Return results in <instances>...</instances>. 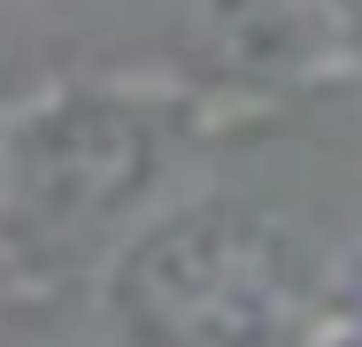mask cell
<instances>
[{
  "mask_svg": "<svg viewBox=\"0 0 362 347\" xmlns=\"http://www.w3.org/2000/svg\"><path fill=\"white\" fill-rule=\"evenodd\" d=\"M209 55L247 85H300L332 69L324 0H201Z\"/></svg>",
  "mask_w": 362,
  "mask_h": 347,
  "instance_id": "3",
  "label": "cell"
},
{
  "mask_svg": "<svg viewBox=\"0 0 362 347\" xmlns=\"http://www.w3.org/2000/svg\"><path fill=\"white\" fill-rule=\"evenodd\" d=\"M201 139V101L154 77L54 85L0 124V224L31 247L146 224L154 193Z\"/></svg>",
  "mask_w": 362,
  "mask_h": 347,
  "instance_id": "2",
  "label": "cell"
},
{
  "mask_svg": "<svg viewBox=\"0 0 362 347\" xmlns=\"http://www.w3.org/2000/svg\"><path fill=\"white\" fill-rule=\"evenodd\" d=\"M324 247L270 201L201 193L124 232L100 309L124 347H293Z\"/></svg>",
  "mask_w": 362,
  "mask_h": 347,
  "instance_id": "1",
  "label": "cell"
},
{
  "mask_svg": "<svg viewBox=\"0 0 362 347\" xmlns=\"http://www.w3.org/2000/svg\"><path fill=\"white\" fill-rule=\"evenodd\" d=\"M324 39H332V69L362 85V0H324Z\"/></svg>",
  "mask_w": 362,
  "mask_h": 347,
  "instance_id": "5",
  "label": "cell"
},
{
  "mask_svg": "<svg viewBox=\"0 0 362 347\" xmlns=\"http://www.w3.org/2000/svg\"><path fill=\"white\" fill-rule=\"evenodd\" d=\"M293 347H362V216L347 224L339 247H324V271H316Z\"/></svg>",
  "mask_w": 362,
  "mask_h": 347,
  "instance_id": "4",
  "label": "cell"
}]
</instances>
